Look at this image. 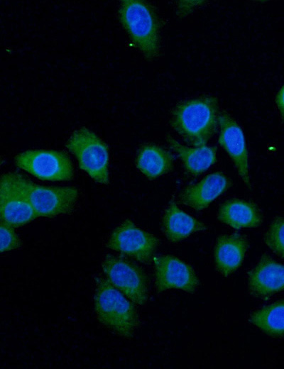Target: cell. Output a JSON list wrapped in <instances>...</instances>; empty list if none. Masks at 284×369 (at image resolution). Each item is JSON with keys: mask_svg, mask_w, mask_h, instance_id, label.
<instances>
[{"mask_svg": "<svg viewBox=\"0 0 284 369\" xmlns=\"http://www.w3.org/2000/svg\"><path fill=\"white\" fill-rule=\"evenodd\" d=\"M218 101L203 96L178 104L172 113L173 129L194 147L205 145L217 131Z\"/></svg>", "mask_w": 284, "mask_h": 369, "instance_id": "cell-1", "label": "cell"}, {"mask_svg": "<svg viewBox=\"0 0 284 369\" xmlns=\"http://www.w3.org/2000/svg\"><path fill=\"white\" fill-rule=\"evenodd\" d=\"M94 311L98 321L112 333L131 338L139 319L134 304L107 279L95 278Z\"/></svg>", "mask_w": 284, "mask_h": 369, "instance_id": "cell-2", "label": "cell"}, {"mask_svg": "<svg viewBox=\"0 0 284 369\" xmlns=\"http://www.w3.org/2000/svg\"><path fill=\"white\" fill-rule=\"evenodd\" d=\"M119 18L136 47L147 58H155L160 50V23L153 7L142 1L125 0Z\"/></svg>", "mask_w": 284, "mask_h": 369, "instance_id": "cell-3", "label": "cell"}, {"mask_svg": "<svg viewBox=\"0 0 284 369\" xmlns=\"http://www.w3.org/2000/svg\"><path fill=\"white\" fill-rule=\"evenodd\" d=\"M14 177L37 216L53 217L74 211L79 197L76 188L41 186L15 172Z\"/></svg>", "mask_w": 284, "mask_h": 369, "instance_id": "cell-4", "label": "cell"}, {"mask_svg": "<svg viewBox=\"0 0 284 369\" xmlns=\"http://www.w3.org/2000/svg\"><path fill=\"white\" fill-rule=\"evenodd\" d=\"M66 147L78 160L80 167L95 181L109 182V153L106 145L86 128L76 130L69 138Z\"/></svg>", "mask_w": 284, "mask_h": 369, "instance_id": "cell-5", "label": "cell"}, {"mask_svg": "<svg viewBox=\"0 0 284 369\" xmlns=\"http://www.w3.org/2000/svg\"><path fill=\"white\" fill-rule=\"evenodd\" d=\"M106 279L133 302L144 304L148 299V279L142 269L124 258L107 255L102 263Z\"/></svg>", "mask_w": 284, "mask_h": 369, "instance_id": "cell-6", "label": "cell"}, {"mask_svg": "<svg viewBox=\"0 0 284 369\" xmlns=\"http://www.w3.org/2000/svg\"><path fill=\"white\" fill-rule=\"evenodd\" d=\"M17 166L40 180L66 181L72 178L74 169L69 157L52 150H28L16 157Z\"/></svg>", "mask_w": 284, "mask_h": 369, "instance_id": "cell-7", "label": "cell"}, {"mask_svg": "<svg viewBox=\"0 0 284 369\" xmlns=\"http://www.w3.org/2000/svg\"><path fill=\"white\" fill-rule=\"evenodd\" d=\"M158 242L155 236L126 219L114 230L107 246L140 262L148 263L153 258Z\"/></svg>", "mask_w": 284, "mask_h": 369, "instance_id": "cell-8", "label": "cell"}, {"mask_svg": "<svg viewBox=\"0 0 284 369\" xmlns=\"http://www.w3.org/2000/svg\"><path fill=\"white\" fill-rule=\"evenodd\" d=\"M33 209L19 188L14 172L0 177V224L16 228L37 218Z\"/></svg>", "mask_w": 284, "mask_h": 369, "instance_id": "cell-9", "label": "cell"}, {"mask_svg": "<svg viewBox=\"0 0 284 369\" xmlns=\"http://www.w3.org/2000/svg\"><path fill=\"white\" fill-rule=\"evenodd\" d=\"M155 287L160 292L169 289H179L192 293L199 285L192 268L173 255H159L153 259Z\"/></svg>", "mask_w": 284, "mask_h": 369, "instance_id": "cell-10", "label": "cell"}, {"mask_svg": "<svg viewBox=\"0 0 284 369\" xmlns=\"http://www.w3.org/2000/svg\"><path fill=\"white\" fill-rule=\"evenodd\" d=\"M218 123L220 127L219 143L231 158L242 180L250 187L248 152L243 131L226 112L218 115Z\"/></svg>", "mask_w": 284, "mask_h": 369, "instance_id": "cell-11", "label": "cell"}, {"mask_svg": "<svg viewBox=\"0 0 284 369\" xmlns=\"http://www.w3.org/2000/svg\"><path fill=\"white\" fill-rule=\"evenodd\" d=\"M248 285L255 297H267L281 291L284 286L283 265L268 255L261 258L250 272Z\"/></svg>", "mask_w": 284, "mask_h": 369, "instance_id": "cell-12", "label": "cell"}, {"mask_svg": "<svg viewBox=\"0 0 284 369\" xmlns=\"http://www.w3.org/2000/svg\"><path fill=\"white\" fill-rule=\"evenodd\" d=\"M230 185V180L222 172H213L186 188L181 194L180 199L183 204L195 210H202Z\"/></svg>", "mask_w": 284, "mask_h": 369, "instance_id": "cell-13", "label": "cell"}, {"mask_svg": "<svg viewBox=\"0 0 284 369\" xmlns=\"http://www.w3.org/2000/svg\"><path fill=\"white\" fill-rule=\"evenodd\" d=\"M248 248L246 238L241 234L223 235L214 248V262L218 271L228 276L241 265Z\"/></svg>", "mask_w": 284, "mask_h": 369, "instance_id": "cell-14", "label": "cell"}, {"mask_svg": "<svg viewBox=\"0 0 284 369\" xmlns=\"http://www.w3.org/2000/svg\"><path fill=\"white\" fill-rule=\"evenodd\" d=\"M163 231L172 242L180 241L192 233L204 231L207 226L202 222L178 208L172 200L165 211L162 220Z\"/></svg>", "mask_w": 284, "mask_h": 369, "instance_id": "cell-15", "label": "cell"}, {"mask_svg": "<svg viewBox=\"0 0 284 369\" xmlns=\"http://www.w3.org/2000/svg\"><path fill=\"white\" fill-rule=\"evenodd\" d=\"M218 219L234 228L258 227L262 222L261 211L255 204L238 199L222 204L218 211Z\"/></svg>", "mask_w": 284, "mask_h": 369, "instance_id": "cell-16", "label": "cell"}, {"mask_svg": "<svg viewBox=\"0 0 284 369\" xmlns=\"http://www.w3.org/2000/svg\"><path fill=\"white\" fill-rule=\"evenodd\" d=\"M166 138L169 146L182 160L187 172L192 175L202 174L216 162V147L203 145L189 148L180 144L170 136Z\"/></svg>", "mask_w": 284, "mask_h": 369, "instance_id": "cell-17", "label": "cell"}, {"mask_svg": "<svg viewBox=\"0 0 284 369\" xmlns=\"http://www.w3.org/2000/svg\"><path fill=\"white\" fill-rule=\"evenodd\" d=\"M173 163L172 155L155 144L143 145L136 159L137 168L148 178L153 180L169 172Z\"/></svg>", "mask_w": 284, "mask_h": 369, "instance_id": "cell-18", "label": "cell"}, {"mask_svg": "<svg viewBox=\"0 0 284 369\" xmlns=\"http://www.w3.org/2000/svg\"><path fill=\"white\" fill-rule=\"evenodd\" d=\"M284 302L281 299L253 312L249 322L264 333L275 337L283 336Z\"/></svg>", "mask_w": 284, "mask_h": 369, "instance_id": "cell-19", "label": "cell"}, {"mask_svg": "<svg viewBox=\"0 0 284 369\" xmlns=\"http://www.w3.org/2000/svg\"><path fill=\"white\" fill-rule=\"evenodd\" d=\"M284 221L282 217L275 218L271 224L264 237L266 245L278 255L283 257Z\"/></svg>", "mask_w": 284, "mask_h": 369, "instance_id": "cell-20", "label": "cell"}, {"mask_svg": "<svg viewBox=\"0 0 284 369\" xmlns=\"http://www.w3.org/2000/svg\"><path fill=\"white\" fill-rule=\"evenodd\" d=\"M21 244L13 228L0 224V253L18 248Z\"/></svg>", "mask_w": 284, "mask_h": 369, "instance_id": "cell-21", "label": "cell"}, {"mask_svg": "<svg viewBox=\"0 0 284 369\" xmlns=\"http://www.w3.org/2000/svg\"><path fill=\"white\" fill-rule=\"evenodd\" d=\"M204 1H182L179 3L178 15L185 16L188 15L197 6L202 4Z\"/></svg>", "mask_w": 284, "mask_h": 369, "instance_id": "cell-22", "label": "cell"}, {"mask_svg": "<svg viewBox=\"0 0 284 369\" xmlns=\"http://www.w3.org/2000/svg\"><path fill=\"white\" fill-rule=\"evenodd\" d=\"M275 102L277 106L280 111L281 116H283V87L280 89V90L278 92V94L275 98Z\"/></svg>", "mask_w": 284, "mask_h": 369, "instance_id": "cell-23", "label": "cell"}, {"mask_svg": "<svg viewBox=\"0 0 284 369\" xmlns=\"http://www.w3.org/2000/svg\"><path fill=\"white\" fill-rule=\"evenodd\" d=\"M3 163L4 160L1 158H0V166L3 164Z\"/></svg>", "mask_w": 284, "mask_h": 369, "instance_id": "cell-24", "label": "cell"}]
</instances>
